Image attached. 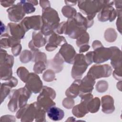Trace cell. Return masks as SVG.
<instances>
[{"instance_id":"1","label":"cell","mask_w":122,"mask_h":122,"mask_svg":"<svg viewBox=\"0 0 122 122\" xmlns=\"http://www.w3.org/2000/svg\"><path fill=\"white\" fill-rule=\"evenodd\" d=\"M93 21H90L80 13H77L75 16L68 19L66 22L65 34L72 39H77L86 32L88 28L91 27Z\"/></svg>"},{"instance_id":"2","label":"cell","mask_w":122,"mask_h":122,"mask_svg":"<svg viewBox=\"0 0 122 122\" xmlns=\"http://www.w3.org/2000/svg\"><path fill=\"white\" fill-rule=\"evenodd\" d=\"M42 10V24L41 32L45 36H48L52 33L58 27L60 18L57 12L51 7Z\"/></svg>"},{"instance_id":"3","label":"cell","mask_w":122,"mask_h":122,"mask_svg":"<svg viewBox=\"0 0 122 122\" xmlns=\"http://www.w3.org/2000/svg\"><path fill=\"white\" fill-rule=\"evenodd\" d=\"M109 2V0H82L77 2L80 10L87 15L86 18L90 21H93L97 13Z\"/></svg>"},{"instance_id":"4","label":"cell","mask_w":122,"mask_h":122,"mask_svg":"<svg viewBox=\"0 0 122 122\" xmlns=\"http://www.w3.org/2000/svg\"><path fill=\"white\" fill-rule=\"evenodd\" d=\"M56 93L52 88L43 86L41 92L37 97V103L45 111L50 107L55 105L53 100L55 98Z\"/></svg>"},{"instance_id":"5","label":"cell","mask_w":122,"mask_h":122,"mask_svg":"<svg viewBox=\"0 0 122 122\" xmlns=\"http://www.w3.org/2000/svg\"><path fill=\"white\" fill-rule=\"evenodd\" d=\"M73 63L71 76L74 79H80L89 66L85 61L84 55L81 53L76 54Z\"/></svg>"},{"instance_id":"6","label":"cell","mask_w":122,"mask_h":122,"mask_svg":"<svg viewBox=\"0 0 122 122\" xmlns=\"http://www.w3.org/2000/svg\"><path fill=\"white\" fill-rule=\"evenodd\" d=\"M112 71L111 67L108 64L94 65L90 69L87 75L94 80L102 77H108Z\"/></svg>"},{"instance_id":"7","label":"cell","mask_w":122,"mask_h":122,"mask_svg":"<svg viewBox=\"0 0 122 122\" xmlns=\"http://www.w3.org/2000/svg\"><path fill=\"white\" fill-rule=\"evenodd\" d=\"M114 1H110L109 3L104 6L99 12L98 15V20L104 22L108 20L113 21L117 16V12L112 7Z\"/></svg>"},{"instance_id":"8","label":"cell","mask_w":122,"mask_h":122,"mask_svg":"<svg viewBox=\"0 0 122 122\" xmlns=\"http://www.w3.org/2000/svg\"><path fill=\"white\" fill-rule=\"evenodd\" d=\"M26 31L30 29L35 30H40L42 24L41 17L40 15H35L25 18L20 23Z\"/></svg>"},{"instance_id":"9","label":"cell","mask_w":122,"mask_h":122,"mask_svg":"<svg viewBox=\"0 0 122 122\" xmlns=\"http://www.w3.org/2000/svg\"><path fill=\"white\" fill-rule=\"evenodd\" d=\"M93 51V62L96 63H102L111 58L112 52L111 48H105L103 45L96 48Z\"/></svg>"},{"instance_id":"10","label":"cell","mask_w":122,"mask_h":122,"mask_svg":"<svg viewBox=\"0 0 122 122\" xmlns=\"http://www.w3.org/2000/svg\"><path fill=\"white\" fill-rule=\"evenodd\" d=\"M7 12L10 20L14 22H19L21 20L26 14L20 1L7 9Z\"/></svg>"},{"instance_id":"11","label":"cell","mask_w":122,"mask_h":122,"mask_svg":"<svg viewBox=\"0 0 122 122\" xmlns=\"http://www.w3.org/2000/svg\"><path fill=\"white\" fill-rule=\"evenodd\" d=\"M25 86L34 93L41 92L43 88L42 82L39 76L35 73L29 74Z\"/></svg>"},{"instance_id":"12","label":"cell","mask_w":122,"mask_h":122,"mask_svg":"<svg viewBox=\"0 0 122 122\" xmlns=\"http://www.w3.org/2000/svg\"><path fill=\"white\" fill-rule=\"evenodd\" d=\"M48 36L47 39V42L48 43L45 47V49L47 51H53L55 50L58 46L61 45L62 43H67L66 40L63 36L56 34L54 32Z\"/></svg>"},{"instance_id":"13","label":"cell","mask_w":122,"mask_h":122,"mask_svg":"<svg viewBox=\"0 0 122 122\" xmlns=\"http://www.w3.org/2000/svg\"><path fill=\"white\" fill-rule=\"evenodd\" d=\"M59 53L64 61L70 64L73 63L76 53L74 48L71 45L67 43L63 44L59 51Z\"/></svg>"},{"instance_id":"14","label":"cell","mask_w":122,"mask_h":122,"mask_svg":"<svg viewBox=\"0 0 122 122\" xmlns=\"http://www.w3.org/2000/svg\"><path fill=\"white\" fill-rule=\"evenodd\" d=\"M32 38V40L29 43V47L32 51V52L39 51L38 48L43 46L47 42V39L43 37L41 31L33 32Z\"/></svg>"},{"instance_id":"15","label":"cell","mask_w":122,"mask_h":122,"mask_svg":"<svg viewBox=\"0 0 122 122\" xmlns=\"http://www.w3.org/2000/svg\"><path fill=\"white\" fill-rule=\"evenodd\" d=\"M8 33L10 36L19 40L23 39L26 31L20 24L16 23H9L6 28Z\"/></svg>"},{"instance_id":"16","label":"cell","mask_w":122,"mask_h":122,"mask_svg":"<svg viewBox=\"0 0 122 122\" xmlns=\"http://www.w3.org/2000/svg\"><path fill=\"white\" fill-rule=\"evenodd\" d=\"M95 80L89 75L85 76L81 80L80 84L79 95L87 93H91L93 89V86L95 83Z\"/></svg>"},{"instance_id":"17","label":"cell","mask_w":122,"mask_h":122,"mask_svg":"<svg viewBox=\"0 0 122 122\" xmlns=\"http://www.w3.org/2000/svg\"><path fill=\"white\" fill-rule=\"evenodd\" d=\"M112 54L110 58L111 63L115 71H121V51L116 47H110Z\"/></svg>"},{"instance_id":"18","label":"cell","mask_w":122,"mask_h":122,"mask_svg":"<svg viewBox=\"0 0 122 122\" xmlns=\"http://www.w3.org/2000/svg\"><path fill=\"white\" fill-rule=\"evenodd\" d=\"M0 46L1 48H9L14 45L20 43V40L17 39L8 33H3L0 35Z\"/></svg>"},{"instance_id":"19","label":"cell","mask_w":122,"mask_h":122,"mask_svg":"<svg viewBox=\"0 0 122 122\" xmlns=\"http://www.w3.org/2000/svg\"><path fill=\"white\" fill-rule=\"evenodd\" d=\"M102 111L106 113H112L115 109L113 99L109 95L102 97Z\"/></svg>"},{"instance_id":"20","label":"cell","mask_w":122,"mask_h":122,"mask_svg":"<svg viewBox=\"0 0 122 122\" xmlns=\"http://www.w3.org/2000/svg\"><path fill=\"white\" fill-rule=\"evenodd\" d=\"M46 112L48 117L54 121L62 120L64 115L63 111L55 106L49 108Z\"/></svg>"},{"instance_id":"21","label":"cell","mask_w":122,"mask_h":122,"mask_svg":"<svg viewBox=\"0 0 122 122\" xmlns=\"http://www.w3.org/2000/svg\"><path fill=\"white\" fill-rule=\"evenodd\" d=\"M64 61L62 57L58 52L55 55L54 58L49 61V65L52 69L54 70L55 72L58 73L62 70Z\"/></svg>"},{"instance_id":"22","label":"cell","mask_w":122,"mask_h":122,"mask_svg":"<svg viewBox=\"0 0 122 122\" xmlns=\"http://www.w3.org/2000/svg\"><path fill=\"white\" fill-rule=\"evenodd\" d=\"M81 80H76L66 90V95L69 98H74L80 94V84Z\"/></svg>"},{"instance_id":"23","label":"cell","mask_w":122,"mask_h":122,"mask_svg":"<svg viewBox=\"0 0 122 122\" xmlns=\"http://www.w3.org/2000/svg\"><path fill=\"white\" fill-rule=\"evenodd\" d=\"M10 101L8 104V107L10 111L11 112H15L19 108L18 101L17 90H13L11 91L10 95Z\"/></svg>"},{"instance_id":"24","label":"cell","mask_w":122,"mask_h":122,"mask_svg":"<svg viewBox=\"0 0 122 122\" xmlns=\"http://www.w3.org/2000/svg\"><path fill=\"white\" fill-rule=\"evenodd\" d=\"M0 64L1 80L4 81H8L12 77V67L4 63Z\"/></svg>"},{"instance_id":"25","label":"cell","mask_w":122,"mask_h":122,"mask_svg":"<svg viewBox=\"0 0 122 122\" xmlns=\"http://www.w3.org/2000/svg\"><path fill=\"white\" fill-rule=\"evenodd\" d=\"M100 101L98 97L92 98L87 104V108L89 112L94 113L97 112L100 108Z\"/></svg>"},{"instance_id":"26","label":"cell","mask_w":122,"mask_h":122,"mask_svg":"<svg viewBox=\"0 0 122 122\" xmlns=\"http://www.w3.org/2000/svg\"><path fill=\"white\" fill-rule=\"evenodd\" d=\"M62 13L64 16L69 19H71L75 16L77 14L76 10L71 6L66 5L63 7L61 10Z\"/></svg>"},{"instance_id":"27","label":"cell","mask_w":122,"mask_h":122,"mask_svg":"<svg viewBox=\"0 0 122 122\" xmlns=\"http://www.w3.org/2000/svg\"><path fill=\"white\" fill-rule=\"evenodd\" d=\"M12 87L8 83H3L0 84V94H1V103L2 102L5 98L9 94L11 88Z\"/></svg>"},{"instance_id":"28","label":"cell","mask_w":122,"mask_h":122,"mask_svg":"<svg viewBox=\"0 0 122 122\" xmlns=\"http://www.w3.org/2000/svg\"><path fill=\"white\" fill-rule=\"evenodd\" d=\"M17 74L21 81L26 83L28 80L30 73L25 67H20L17 69Z\"/></svg>"},{"instance_id":"29","label":"cell","mask_w":122,"mask_h":122,"mask_svg":"<svg viewBox=\"0 0 122 122\" xmlns=\"http://www.w3.org/2000/svg\"><path fill=\"white\" fill-rule=\"evenodd\" d=\"M32 61H33L37 62L38 61H42L47 64L46 55L44 52H41L39 51H37L32 52Z\"/></svg>"},{"instance_id":"30","label":"cell","mask_w":122,"mask_h":122,"mask_svg":"<svg viewBox=\"0 0 122 122\" xmlns=\"http://www.w3.org/2000/svg\"><path fill=\"white\" fill-rule=\"evenodd\" d=\"M105 40L109 42H113L117 37V33L115 30L112 28H109L106 30L104 33Z\"/></svg>"},{"instance_id":"31","label":"cell","mask_w":122,"mask_h":122,"mask_svg":"<svg viewBox=\"0 0 122 122\" xmlns=\"http://www.w3.org/2000/svg\"><path fill=\"white\" fill-rule=\"evenodd\" d=\"M89 41V35L88 33L85 32L81 34L77 39L76 44L78 46H81L83 45L87 44Z\"/></svg>"},{"instance_id":"32","label":"cell","mask_w":122,"mask_h":122,"mask_svg":"<svg viewBox=\"0 0 122 122\" xmlns=\"http://www.w3.org/2000/svg\"><path fill=\"white\" fill-rule=\"evenodd\" d=\"M25 13L29 14L33 12L35 10L34 6L29 2V0H21Z\"/></svg>"},{"instance_id":"33","label":"cell","mask_w":122,"mask_h":122,"mask_svg":"<svg viewBox=\"0 0 122 122\" xmlns=\"http://www.w3.org/2000/svg\"><path fill=\"white\" fill-rule=\"evenodd\" d=\"M32 58V53L28 50L23 51L21 53L20 60L22 62L27 63L29 62Z\"/></svg>"},{"instance_id":"34","label":"cell","mask_w":122,"mask_h":122,"mask_svg":"<svg viewBox=\"0 0 122 122\" xmlns=\"http://www.w3.org/2000/svg\"><path fill=\"white\" fill-rule=\"evenodd\" d=\"M55 72L51 69L47 70L43 74V79L48 82L51 81L55 80Z\"/></svg>"},{"instance_id":"35","label":"cell","mask_w":122,"mask_h":122,"mask_svg":"<svg viewBox=\"0 0 122 122\" xmlns=\"http://www.w3.org/2000/svg\"><path fill=\"white\" fill-rule=\"evenodd\" d=\"M47 64L42 61L35 62L33 66V71L36 73H41L46 67Z\"/></svg>"},{"instance_id":"36","label":"cell","mask_w":122,"mask_h":122,"mask_svg":"<svg viewBox=\"0 0 122 122\" xmlns=\"http://www.w3.org/2000/svg\"><path fill=\"white\" fill-rule=\"evenodd\" d=\"M108 83L104 81H101L98 82L96 85V90L100 92H105L108 89Z\"/></svg>"},{"instance_id":"37","label":"cell","mask_w":122,"mask_h":122,"mask_svg":"<svg viewBox=\"0 0 122 122\" xmlns=\"http://www.w3.org/2000/svg\"><path fill=\"white\" fill-rule=\"evenodd\" d=\"M74 104V100L71 98H65L62 102V105L64 107L67 109H71L73 107Z\"/></svg>"},{"instance_id":"38","label":"cell","mask_w":122,"mask_h":122,"mask_svg":"<svg viewBox=\"0 0 122 122\" xmlns=\"http://www.w3.org/2000/svg\"><path fill=\"white\" fill-rule=\"evenodd\" d=\"M66 30V22L63 21L59 23L58 27L55 30V31L58 34H61L65 33Z\"/></svg>"},{"instance_id":"39","label":"cell","mask_w":122,"mask_h":122,"mask_svg":"<svg viewBox=\"0 0 122 122\" xmlns=\"http://www.w3.org/2000/svg\"><path fill=\"white\" fill-rule=\"evenodd\" d=\"M21 50V45L20 44V43H18L11 47V51L14 56H17L20 53Z\"/></svg>"},{"instance_id":"40","label":"cell","mask_w":122,"mask_h":122,"mask_svg":"<svg viewBox=\"0 0 122 122\" xmlns=\"http://www.w3.org/2000/svg\"><path fill=\"white\" fill-rule=\"evenodd\" d=\"M93 51H90L86 53L85 55H84L85 61L88 65L92 64L93 62Z\"/></svg>"},{"instance_id":"41","label":"cell","mask_w":122,"mask_h":122,"mask_svg":"<svg viewBox=\"0 0 122 122\" xmlns=\"http://www.w3.org/2000/svg\"><path fill=\"white\" fill-rule=\"evenodd\" d=\"M14 1L12 0H1L0 1V4L4 7H8L12 5L14 3Z\"/></svg>"},{"instance_id":"42","label":"cell","mask_w":122,"mask_h":122,"mask_svg":"<svg viewBox=\"0 0 122 122\" xmlns=\"http://www.w3.org/2000/svg\"><path fill=\"white\" fill-rule=\"evenodd\" d=\"M39 2H40V4L41 6V7L42 10L45 9L47 8L51 7L50 6V2L49 1H47V0L41 1V0L39 1Z\"/></svg>"},{"instance_id":"43","label":"cell","mask_w":122,"mask_h":122,"mask_svg":"<svg viewBox=\"0 0 122 122\" xmlns=\"http://www.w3.org/2000/svg\"><path fill=\"white\" fill-rule=\"evenodd\" d=\"M90 46L88 44H85L81 46L79 50V52L80 53H82L83 52H85L89 50L90 49Z\"/></svg>"},{"instance_id":"44","label":"cell","mask_w":122,"mask_h":122,"mask_svg":"<svg viewBox=\"0 0 122 122\" xmlns=\"http://www.w3.org/2000/svg\"><path fill=\"white\" fill-rule=\"evenodd\" d=\"M102 43L101 42V41H97V40H96V41H94L93 43H92V48H93V49H95L96 48H97L101 46H102Z\"/></svg>"},{"instance_id":"45","label":"cell","mask_w":122,"mask_h":122,"mask_svg":"<svg viewBox=\"0 0 122 122\" xmlns=\"http://www.w3.org/2000/svg\"><path fill=\"white\" fill-rule=\"evenodd\" d=\"M64 2L68 6H74L77 3V1H64Z\"/></svg>"},{"instance_id":"46","label":"cell","mask_w":122,"mask_h":122,"mask_svg":"<svg viewBox=\"0 0 122 122\" xmlns=\"http://www.w3.org/2000/svg\"><path fill=\"white\" fill-rule=\"evenodd\" d=\"M6 27L4 25V24L2 23V22L1 21V27H0V31H1V33H0V35L2 34V33L4 32L5 30H6Z\"/></svg>"},{"instance_id":"47","label":"cell","mask_w":122,"mask_h":122,"mask_svg":"<svg viewBox=\"0 0 122 122\" xmlns=\"http://www.w3.org/2000/svg\"><path fill=\"white\" fill-rule=\"evenodd\" d=\"M30 2L32 3L34 6L37 5L38 4V1L37 0H29Z\"/></svg>"}]
</instances>
